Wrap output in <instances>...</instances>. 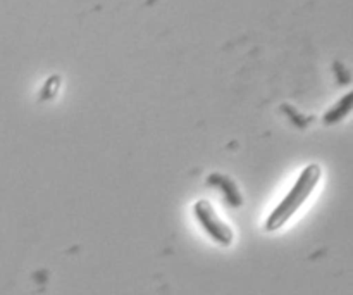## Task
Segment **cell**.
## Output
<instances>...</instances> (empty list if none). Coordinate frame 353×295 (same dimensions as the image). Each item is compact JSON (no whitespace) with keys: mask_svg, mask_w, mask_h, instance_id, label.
I'll return each mask as SVG.
<instances>
[{"mask_svg":"<svg viewBox=\"0 0 353 295\" xmlns=\"http://www.w3.org/2000/svg\"><path fill=\"white\" fill-rule=\"evenodd\" d=\"M321 176H323V169H321L319 164L307 166L302 171V175L299 176V180L295 182L293 189L288 192V196L268 216V220H265V230L276 231L285 227L299 213V209L307 202V199L312 196Z\"/></svg>","mask_w":353,"mask_h":295,"instance_id":"6da1fadb","label":"cell"},{"mask_svg":"<svg viewBox=\"0 0 353 295\" xmlns=\"http://www.w3.org/2000/svg\"><path fill=\"white\" fill-rule=\"evenodd\" d=\"M193 213H195V218L200 223V227L209 234V237L216 244L223 245V247H230L233 244V230L217 216L214 207L210 206V202H207V200H196L195 206H193Z\"/></svg>","mask_w":353,"mask_h":295,"instance_id":"7a4b0ae2","label":"cell"},{"mask_svg":"<svg viewBox=\"0 0 353 295\" xmlns=\"http://www.w3.org/2000/svg\"><path fill=\"white\" fill-rule=\"evenodd\" d=\"M209 183L212 187H217V189L223 190L224 197H226V200L231 204V206H234V207L241 206L243 199H241V196H240V190L236 189V185H234L230 178H226V176H223V175H210Z\"/></svg>","mask_w":353,"mask_h":295,"instance_id":"3957f363","label":"cell"},{"mask_svg":"<svg viewBox=\"0 0 353 295\" xmlns=\"http://www.w3.org/2000/svg\"><path fill=\"white\" fill-rule=\"evenodd\" d=\"M352 93H347V95L343 97L341 100H338L336 104H334L333 107H331L330 111H327L326 114H324V123L326 124H334L338 123V121L345 120V117L350 114V109H352Z\"/></svg>","mask_w":353,"mask_h":295,"instance_id":"277c9868","label":"cell"}]
</instances>
